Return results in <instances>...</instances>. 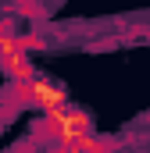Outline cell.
<instances>
[{
    "instance_id": "3",
    "label": "cell",
    "mask_w": 150,
    "mask_h": 153,
    "mask_svg": "<svg viewBox=\"0 0 150 153\" xmlns=\"http://www.w3.org/2000/svg\"><path fill=\"white\" fill-rule=\"evenodd\" d=\"M0 68H4V75L11 78V82H29V78L39 75L32 57L22 50V39H14L7 50H0Z\"/></svg>"
},
{
    "instance_id": "1",
    "label": "cell",
    "mask_w": 150,
    "mask_h": 153,
    "mask_svg": "<svg viewBox=\"0 0 150 153\" xmlns=\"http://www.w3.org/2000/svg\"><path fill=\"white\" fill-rule=\"evenodd\" d=\"M93 132V121L86 111H79V107H57V111H50V114H43L39 121V135H46V139H54L57 146H64V143H72L79 135H89Z\"/></svg>"
},
{
    "instance_id": "2",
    "label": "cell",
    "mask_w": 150,
    "mask_h": 153,
    "mask_svg": "<svg viewBox=\"0 0 150 153\" xmlns=\"http://www.w3.org/2000/svg\"><path fill=\"white\" fill-rule=\"evenodd\" d=\"M14 100L18 103H29V107H39L43 114L72 103L64 85H57V82H50V78H43V75L29 78V82H14Z\"/></svg>"
}]
</instances>
